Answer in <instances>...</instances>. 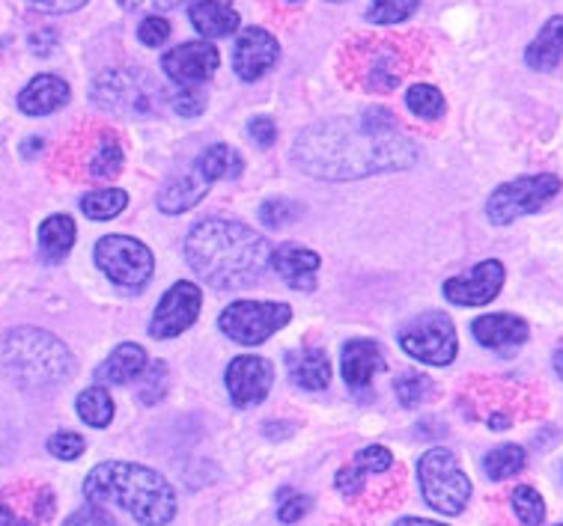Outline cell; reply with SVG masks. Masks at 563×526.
Returning <instances> with one entry per match:
<instances>
[{"mask_svg": "<svg viewBox=\"0 0 563 526\" xmlns=\"http://www.w3.org/2000/svg\"><path fill=\"white\" fill-rule=\"evenodd\" d=\"M195 170L203 176L206 182H230V179H239L242 170H245V158L233 149V146H227V143H216V146H209L200 153V158L195 161Z\"/></svg>", "mask_w": 563, "mask_h": 526, "instance_id": "25", "label": "cell"}, {"mask_svg": "<svg viewBox=\"0 0 563 526\" xmlns=\"http://www.w3.org/2000/svg\"><path fill=\"white\" fill-rule=\"evenodd\" d=\"M0 372L21 387H54L75 372V357L42 327H12L0 334Z\"/></svg>", "mask_w": 563, "mask_h": 526, "instance_id": "4", "label": "cell"}, {"mask_svg": "<svg viewBox=\"0 0 563 526\" xmlns=\"http://www.w3.org/2000/svg\"><path fill=\"white\" fill-rule=\"evenodd\" d=\"M185 259L203 283L216 289H242L266 273L272 247L245 223L209 217L191 226L185 238Z\"/></svg>", "mask_w": 563, "mask_h": 526, "instance_id": "2", "label": "cell"}, {"mask_svg": "<svg viewBox=\"0 0 563 526\" xmlns=\"http://www.w3.org/2000/svg\"><path fill=\"white\" fill-rule=\"evenodd\" d=\"M552 363H554V372H558L563 378V348H558V351H554Z\"/></svg>", "mask_w": 563, "mask_h": 526, "instance_id": "51", "label": "cell"}, {"mask_svg": "<svg viewBox=\"0 0 563 526\" xmlns=\"http://www.w3.org/2000/svg\"><path fill=\"white\" fill-rule=\"evenodd\" d=\"M31 10L45 12V15H66V12L81 10L87 0H24Z\"/></svg>", "mask_w": 563, "mask_h": 526, "instance_id": "45", "label": "cell"}, {"mask_svg": "<svg viewBox=\"0 0 563 526\" xmlns=\"http://www.w3.org/2000/svg\"><path fill=\"white\" fill-rule=\"evenodd\" d=\"M289 3H298V0H289Z\"/></svg>", "mask_w": 563, "mask_h": 526, "instance_id": "52", "label": "cell"}, {"mask_svg": "<svg viewBox=\"0 0 563 526\" xmlns=\"http://www.w3.org/2000/svg\"><path fill=\"white\" fill-rule=\"evenodd\" d=\"M123 164L125 155L123 149H120V143L108 137V141H102V146H99V153L90 158V176H96V179H113L117 172L123 170Z\"/></svg>", "mask_w": 563, "mask_h": 526, "instance_id": "34", "label": "cell"}, {"mask_svg": "<svg viewBox=\"0 0 563 526\" xmlns=\"http://www.w3.org/2000/svg\"><path fill=\"white\" fill-rule=\"evenodd\" d=\"M63 526H120L117 521H113V515L108 512L104 506H84L78 508L75 515L66 517V524Z\"/></svg>", "mask_w": 563, "mask_h": 526, "instance_id": "41", "label": "cell"}, {"mask_svg": "<svg viewBox=\"0 0 563 526\" xmlns=\"http://www.w3.org/2000/svg\"><path fill=\"white\" fill-rule=\"evenodd\" d=\"M287 372L301 390H325L331 384V363L322 348H296L287 355Z\"/></svg>", "mask_w": 563, "mask_h": 526, "instance_id": "22", "label": "cell"}, {"mask_svg": "<svg viewBox=\"0 0 563 526\" xmlns=\"http://www.w3.org/2000/svg\"><path fill=\"white\" fill-rule=\"evenodd\" d=\"M57 42H60V36H57V31H33L31 33V52L36 54V57H52L54 48H57Z\"/></svg>", "mask_w": 563, "mask_h": 526, "instance_id": "47", "label": "cell"}, {"mask_svg": "<svg viewBox=\"0 0 563 526\" xmlns=\"http://www.w3.org/2000/svg\"><path fill=\"white\" fill-rule=\"evenodd\" d=\"M164 381H167V366H164L162 360H155V363L146 366V387L141 390V402H144V405L162 402Z\"/></svg>", "mask_w": 563, "mask_h": 526, "instance_id": "39", "label": "cell"}, {"mask_svg": "<svg viewBox=\"0 0 563 526\" xmlns=\"http://www.w3.org/2000/svg\"><path fill=\"white\" fill-rule=\"evenodd\" d=\"M170 36V24L162 19V15H150V19L141 21L137 27V40L144 42L146 48H162L164 42Z\"/></svg>", "mask_w": 563, "mask_h": 526, "instance_id": "40", "label": "cell"}, {"mask_svg": "<svg viewBox=\"0 0 563 526\" xmlns=\"http://www.w3.org/2000/svg\"><path fill=\"white\" fill-rule=\"evenodd\" d=\"M146 366H150V360H146L144 348L134 343H123L117 345L111 357L96 369V381L108 387L132 384V381H137L146 372Z\"/></svg>", "mask_w": 563, "mask_h": 526, "instance_id": "20", "label": "cell"}, {"mask_svg": "<svg viewBox=\"0 0 563 526\" xmlns=\"http://www.w3.org/2000/svg\"><path fill=\"white\" fill-rule=\"evenodd\" d=\"M340 369H343L349 390H367L373 374L385 369V355L373 339H349L343 345Z\"/></svg>", "mask_w": 563, "mask_h": 526, "instance_id": "18", "label": "cell"}, {"mask_svg": "<svg viewBox=\"0 0 563 526\" xmlns=\"http://www.w3.org/2000/svg\"><path fill=\"white\" fill-rule=\"evenodd\" d=\"M289 318H292L289 304H277V301H236V304H230L221 313L218 327L233 343L263 345L280 327H287Z\"/></svg>", "mask_w": 563, "mask_h": 526, "instance_id": "9", "label": "cell"}, {"mask_svg": "<svg viewBox=\"0 0 563 526\" xmlns=\"http://www.w3.org/2000/svg\"><path fill=\"white\" fill-rule=\"evenodd\" d=\"M125 10H153V12H162V10H176V7H183L188 0H120Z\"/></svg>", "mask_w": 563, "mask_h": 526, "instance_id": "48", "label": "cell"}, {"mask_svg": "<svg viewBox=\"0 0 563 526\" xmlns=\"http://www.w3.org/2000/svg\"><path fill=\"white\" fill-rule=\"evenodd\" d=\"M280 57V45L268 31L263 27H245L239 31L236 52H233V69L242 81H256L263 78Z\"/></svg>", "mask_w": 563, "mask_h": 526, "instance_id": "15", "label": "cell"}, {"mask_svg": "<svg viewBox=\"0 0 563 526\" xmlns=\"http://www.w3.org/2000/svg\"><path fill=\"white\" fill-rule=\"evenodd\" d=\"M0 526H33V524L31 521H21L10 506H3V503H0Z\"/></svg>", "mask_w": 563, "mask_h": 526, "instance_id": "49", "label": "cell"}, {"mask_svg": "<svg viewBox=\"0 0 563 526\" xmlns=\"http://www.w3.org/2000/svg\"><path fill=\"white\" fill-rule=\"evenodd\" d=\"M247 134H251V141H254L256 146H263V149L275 146L277 141L275 120H268V116H256V120L247 122Z\"/></svg>", "mask_w": 563, "mask_h": 526, "instance_id": "43", "label": "cell"}, {"mask_svg": "<svg viewBox=\"0 0 563 526\" xmlns=\"http://www.w3.org/2000/svg\"><path fill=\"white\" fill-rule=\"evenodd\" d=\"M96 265L102 268L111 283L123 286V289H141L153 277L155 259L153 250L137 238L104 235L102 242L96 244Z\"/></svg>", "mask_w": 563, "mask_h": 526, "instance_id": "8", "label": "cell"}, {"mask_svg": "<svg viewBox=\"0 0 563 526\" xmlns=\"http://www.w3.org/2000/svg\"><path fill=\"white\" fill-rule=\"evenodd\" d=\"M512 512L525 526H543L545 521V503L540 491L531 485H519L512 491Z\"/></svg>", "mask_w": 563, "mask_h": 526, "instance_id": "32", "label": "cell"}, {"mask_svg": "<svg viewBox=\"0 0 563 526\" xmlns=\"http://www.w3.org/2000/svg\"><path fill=\"white\" fill-rule=\"evenodd\" d=\"M406 104H409V111L418 116V120L435 122L444 116L448 111V102H444V96L441 90H435L432 83H415L409 92H406Z\"/></svg>", "mask_w": 563, "mask_h": 526, "instance_id": "31", "label": "cell"}, {"mask_svg": "<svg viewBox=\"0 0 563 526\" xmlns=\"http://www.w3.org/2000/svg\"><path fill=\"white\" fill-rule=\"evenodd\" d=\"M221 66V54L212 42H185L170 54H164L162 69L179 87H197L209 81Z\"/></svg>", "mask_w": 563, "mask_h": 526, "instance_id": "14", "label": "cell"}, {"mask_svg": "<svg viewBox=\"0 0 563 526\" xmlns=\"http://www.w3.org/2000/svg\"><path fill=\"white\" fill-rule=\"evenodd\" d=\"M474 339L483 345V348H492L498 355H512L516 348H522L531 336V327L525 318L512 313H492L474 318L472 324Z\"/></svg>", "mask_w": 563, "mask_h": 526, "instance_id": "16", "label": "cell"}, {"mask_svg": "<svg viewBox=\"0 0 563 526\" xmlns=\"http://www.w3.org/2000/svg\"><path fill=\"white\" fill-rule=\"evenodd\" d=\"M561 193V179L554 172H537V176H522L512 182L501 184L492 193L486 203V217L495 226H507V223L519 221L525 214L540 212Z\"/></svg>", "mask_w": 563, "mask_h": 526, "instance_id": "7", "label": "cell"}, {"mask_svg": "<svg viewBox=\"0 0 563 526\" xmlns=\"http://www.w3.org/2000/svg\"><path fill=\"white\" fill-rule=\"evenodd\" d=\"M504 265L498 259H486V262L474 265L472 271L451 277L444 283V298L456 306H483L498 298L504 286Z\"/></svg>", "mask_w": 563, "mask_h": 526, "instance_id": "13", "label": "cell"}, {"mask_svg": "<svg viewBox=\"0 0 563 526\" xmlns=\"http://www.w3.org/2000/svg\"><path fill=\"white\" fill-rule=\"evenodd\" d=\"M397 399H400L402 407H418L427 395H430V378H423L420 372H406L397 378Z\"/></svg>", "mask_w": 563, "mask_h": 526, "instance_id": "35", "label": "cell"}, {"mask_svg": "<svg viewBox=\"0 0 563 526\" xmlns=\"http://www.w3.org/2000/svg\"><path fill=\"white\" fill-rule=\"evenodd\" d=\"M272 381H275V369L263 357L245 355L227 366V393L239 411L260 405L272 390Z\"/></svg>", "mask_w": 563, "mask_h": 526, "instance_id": "12", "label": "cell"}, {"mask_svg": "<svg viewBox=\"0 0 563 526\" xmlns=\"http://www.w3.org/2000/svg\"><path fill=\"white\" fill-rule=\"evenodd\" d=\"M394 526H448V524H439V521H423V517H402V521H397Z\"/></svg>", "mask_w": 563, "mask_h": 526, "instance_id": "50", "label": "cell"}, {"mask_svg": "<svg viewBox=\"0 0 563 526\" xmlns=\"http://www.w3.org/2000/svg\"><path fill=\"white\" fill-rule=\"evenodd\" d=\"M402 351L415 357L418 363L430 366H448L456 360L460 351V339H456V327L448 315L441 313H423L411 318L400 331Z\"/></svg>", "mask_w": 563, "mask_h": 526, "instance_id": "10", "label": "cell"}, {"mask_svg": "<svg viewBox=\"0 0 563 526\" xmlns=\"http://www.w3.org/2000/svg\"><path fill=\"white\" fill-rule=\"evenodd\" d=\"M418 161L415 143L397 134H364L346 120L319 122L292 143V164L313 179L349 182L373 172L409 170Z\"/></svg>", "mask_w": 563, "mask_h": 526, "instance_id": "1", "label": "cell"}, {"mask_svg": "<svg viewBox=\"0 0 563 526\" xmlns=\"http://www.w3.org/2000/svg\"><path fill=\"white\" fill-rule=\"evenodd\" d=\"M305 212V205L292 203V200H266V203L260 205V221L266 223L268 230H277V226H287L298 217V214Z\"/></svg>", "mask_w": 563, "mask_h": 526, "instance_id": "36", "label": "cell"}, {"mask_svg": "<svg viewBox=\"0 0 563 526\" xmlns=\"http://www.w3.org/2000/svg\"><path fill=\"white\" fill-rule=\"evenodd\" d=\"M87 449V440L75 432H57V435L48 437V452L60 461H75V458L84 456Z\"/></svg>", "mask_w": 563, "mask_h": 526, "instance_id": "37", "label": "cell"}, {"mask_svg": "<svg viewBox=\"0 0 563 526\" xmlns=\"http://www.w3.org/2000/svg\"><path fill=\"white\" fill-rule=\"evenodd\" d=\"M334 3H340V0H334Z\"/></svg>", "mask_w": 563, "mask_h": 526, "instance_id": "53", "label": "cell"}, {"mask_svg": "<svg viewBox=\"0 0 563 526\" xmlns=\"http://www.w3.org/2000/svg\"><path fill=\"white\" fill-rule=\"evenodd\" d=\"M310 506H313V500L310 496H289L287 503L280 506V512H277V517L284 521V524H296V521H301V517L308 515Z\"/></svg>", "mask_w": 563, "mask_h": 526, "instance_id": "46", "label": "cell"}, {"mask_svg": "<svg viewBox=\"0 0 563 526\" xmlns=\"http://www.w3.org/2000/svg\"><path fill=\"white\" fill-rule=\"evenodd\" d=\"M75 221L69 214H52L48 221L40 226V250L45 256V262H60L69 256L75 244Z\"/></svg>", "mask_w": 563, "mask_h": 526, "instance_id": "26", "label": "cell"}, {"mask_svg": "<svg viewBox=\"0 0 563 526\" xmlns=\"http://www.w3.org/2000/svg\"><path fill=\"white\" fill-rule=\"evenodd\" d=\"M528 465V456L519 444H501L492 449L489 456L483 458V473L489 475L492 482H504L519 475Z\"/></svg>", "mask_w": 563, "mask_h": 526, "instance_id": "27", "label": "cell"}, {"mask_svg": "<svg viewBox=\"0 0 563 526\" xmlns=\"http://www.w3.org/2000/svg\"><path fill=\"white\" fill-rule=\"evenodd\" d=\"M129 205V193L120 191V188H104V191H92L81 200V212L96 223H104L117 217L120 212H125Z\"/></svg>", "mask_w": 563, "mask_h": 526, "instance_id": "30", "label": "cell"}, {"mask_svg": "<svg viewBox=\"0 0 563 526\" xmlns=\"http://www.w3.org/2000/svg\"><path fill=\"white\" fill-rule=\"evenodd\" d=\"M84 496L92 506H120L144 526H167L176 517L170 482L153 467L132 461H104L84 479Z\"/></svg>", "mask_w": 563, "mask_h": 526, "instance_id": "3", "label": "cell"}, {"mask_svg": "<svg viewBox=\"0 0 563 526\" xmlns=\"http://www.w3.org/2000/svg\"><path fill=\"white\" fill-rule=\"evenodd\" d=\"M75 411L81 416L84 423L92 425V428H108L113 419V399L104 387H90L78 395L75 402Z\"/></svg>", "mask_w": 563, "mask_h": 526, "instance_id": "29", "label": "cell"}, {"mask_svg": "<svg viewBox=\"0 0 563 526\" xmlns=\"http://www.w3.org/2000/svg\"><path fill=\"white\" fill-rule=\"evenodd\" d=\"M418 479L427 506L441 515H462L472 500V479L465 475L451 449L435 446L430 452H423L418 465Z\"/></svg>", "mask_w": 563, "mask_h": 526, "instance_id": "5", "label": "cell"}, {"mask_svg": "<svg viewBox=\"0 0 563 526\" xmlns=\"http://www.w3.org/2000/svg\"><path fill=\"white\" fill-rule=\"evenodd\" d=\"M402 81V60L400 54L394 48H376L373 52V60H369L367 71V87L369 90L388 92L394 87H400Z\"/></svg>", "mask_w": 563, "mask_h": 526, "instance_id": "28", "label": "cell"}, {"mask_svg": "<svg viewBox=\"0 0 563 526\" xmlns=\"http://www.w3.org/2000/svg\"><path fill=\"white\" fill-rule=\"evenodd\" d=\"M206 191H209V182L200 172H183V176H176L164 184L162 193H158V209L164 214H183L195 209L206 197Z\"/></svg>", "mask_w": 563, "mask_h": 526, "instance_id": "23", "label": "cell"}, {"mask_svg": "<svg viewBox=\"0 0 563 526\" xmlns=\"http://www.w3.org/2000/svg\"><path fill=\"white\" fill-rule=\"evenodd\" d=\"M66 102H69V83L57 75H36L19 92V111L27 116H48V113L60 111Z\"/></svg>", "mask_w": 563, "mask_h": 526, "instance_id": "19", "label": "cell"}, {"mask_svg": "<svg viewBox=\"0 0 563 526\" xmlns=\"http://www.w3.org/2000/svg\"><path fill=\"white\" fill-rule=\"evenodd\" d=\"M558 526H563V524H558Z\"/></svg>", "mask_w": 563, "mask_h": 526, "instance_id": "54", "label": "cell"}, {"mask_svg": "<svg viewBox=\"0 0 563 526\" xmlns=\"http://www.w3.org/2000/svg\"><path fill=\"white\" fill-rule=\"evenodd\" d=\"M563 60V15H554L543 24V31L537 33V40L528 45L525 63L533 71H554Z\"/></svg>", "mask_w": 563, "mask_h": 526, "instance_id": "24", "label": "cell"}, {"mask_svg": "<svg viewBox=\"0 0 563 526\" xmlns=\"http://www.w3.org/2000/svg\"><path fill=\"white\" fill-rule=\"evenodd\" d=\"M203 306V292L195 283H174L170 292L164 294L158 306H155L153 322H150V334L155 339H174V336L185 334L191 324L197 322Z\"/></svg>", "mask_w": 563, "mask_h": 526, "instance_id": "11", "label": "cell"}, {"mask_svg": "<svg viewBox=\"0 0 563 526\" xmlns=\"http://www.w3.org/2000/svg\"><path fill=\"white\" fill-rule=\"evenodd\" d=\"M188 15L206 40H224L239 33V12L227 0H195Z\"/></svg>", "mask_w": 563, "mask_h": 526, "instance_id": "21", "label": "cell"}, {"mask_svg": "<svg viewBox=\"0 0 563 526\" xmlns=\"http://www.w3.org/2000/svg\"><path fill=\"white\" fill-rule=\"evenodd\" d=\"M420 0H369L367 21L373 24H400L411 19Z\"/></svg>", "mask_w": 563, "mask_h": 526, "instance_id": "33", "label": "cell"}, {"mask_svg": "<svg viewBox=\"0 0 563 526\" xmlns=\"http://www.w3.org/2000/svg\"><path fill=\"white\" fill-rule=\"evenodd\" d=\"M364 470L355 465H346V467H340L338 475H334V485H338V491L346 500H352V496H358L361 494V488H364Z\"/></svg>", "mask_w": 563, "mask_h": 526, "instance_id": "42", "label": "cell"}, {"mask_svg": "<svg viewBox=\"0 0 563 526\" xmlns=\"http://www.w3.org/2000/svg\"><path fill=\"white\" fill-rule=\"evenodd\" d=\"M272 268L275 273L296 292H313L317 289V271H319V256L308 247H298V244H284L280 250L272 254Z\"/></svg>", "mask_w": 563, "mask_h": 526, "instance_id": "17", "label": "cell"}, {"mask_svg": "<svg viewBox=\"0 0 563 526\" xmlns=\"http://www.w3.org/2000/svg\"><path fill=\"white\" fill-rule=\"evenodd\" d=\"M174 111L179 113V116H197V113L206 111V96L200 90L185 87V92L174 96Z\"/></svg>", "mask_w": 563, "mask_h": 526, "instance_id": "44", "label": "cell"}, {"mask_svg": "<svg viewBox=\"0 0 563 526\" xmlns=\"http://www.w3.org/2000/svg\"><path fill=\"white\" fill-rule=\"evenodd\" d=\"M90 99L108 113H153L164 99V90L144 69H104L92 81Z\"/></svg>", "mask_w": 563, "mask_h": 526, "instance_id": "6", "label": "cell"}, {"mask_svg": "<svg viewBox=\"0 0 563 526\" xmlns=\"http://www.w3.org/2000/svg\"><path fill=\"white\" fill-rule=\"evenodd\" d=\"M355 467H361L364 473H385L390 465H394V452H390L388 446H364L358 456H355V461H352Z\"/></svg>", "mask_w": 563, "mask_h": 526, "instance_id": "38", "label": "cell"}]
</instances>
